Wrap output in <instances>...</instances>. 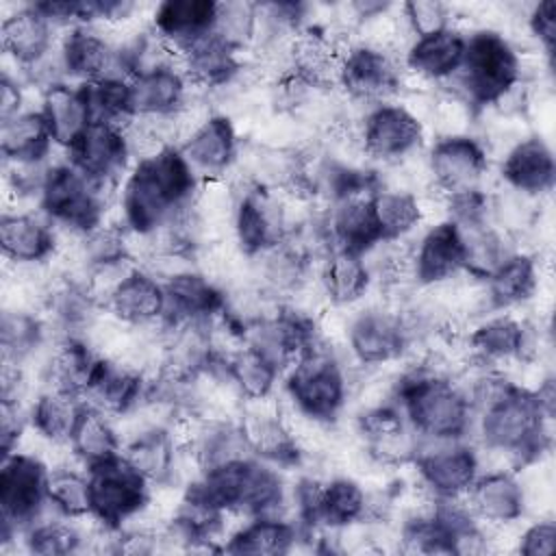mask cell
Wrapping results in <instances>:
<instances>
[{"label":"cell","mask_w":556,"mask_h":556,"mask_svg":"<svg viewBox=\"0 0 556 556\" xmlns=\"http://www.w3.org/2000/svg\"><path fill=\"white\" fill-rule=\"evenodd\" d=\"M371 213L380 241L389 243L402 241L421 226L426 217V204L415 191L380 185L371 193Z\"/></svg>","instance_id":"obj_40"},{"label":"cell","mask_w":556,"mask_h":556,"mask_svg":"<svg viewBox=\"0 0 556 556\" xmlns=\"http://www.w3.org/2000/svg\"><path fill=\"white\" fill-rule=\"evenodd\" d=\"M536 328L510 313H491L480 317L465 334V348L473 363L495 367L502 363L539 361Z\"/></svg>","instance_id":"obj_11"},{"label":"cell","mask_w":556,"mask_h":556,"mask_svg":"<svg viewBox=\"0 0 556 556\" xmlns=\"http://www.w3.org/2000/svg\"><path fill=\"white\" fill-rule=\"evenodd\" d=\"M119 215L122 226L148 239L182 215L200 187V176L176 146L132 163L122 180Z\"/></svg>","instance_id":"obj_2"},{"label":"cell","mask_w":556,"mask_h":556,"mask_svg":"<svg viewBox=\"0 0 556 556\" xmlns=\"http://www.w3.org/2000/svg\"><path fill=\"white\" fill-rule=\"evenodd\" d=\"M473 424L484 450L510 458L521 469L541 460L552 447V419L532 389L495 374L473 404Z\"/></svg>","instance_id":"obj_1"},{"label":"cell","mask_w":556,"mask_h":556,"mask_svg":"<svg viewBox=\"0 0 556 556\" xmlns=\"http://www.w3.org/2000/svg\"><path fill=\"white\" fill-rule=\"evenodd\" d=\"M191 89L180 63L135 74L128 78L132 117H169L187 104Z\"/></svg>","instance_id":"obj_26"},{"label":"cell","mask_w":556,"mask_h":556,"mask_svg":"<svg viewBox=\"0 0 556 556\" xmlns=\"http://www.w3.org/2000/svg\"><path fill=\"white\" fill-rule=\"evenodd\" d=\"M46 337L43 321L28 308H4L0 324L2 361L24 363L35 354Z\"/></svg>","instance_id":"obj_45"},{"label":"cell","mask_w":556,"mask_h":556,"mask_svg":"<svg viewBox=\"0 0 556 556\" xmlns=\"http://www.w3.org/2000/svg\"><path fill=\"white\" fill-rule=\"evenodd\" d=\"M67 447L72 458L87 469L117 456L122 452V439L111 415L85 404Z\"/></svg>","instance_id":"obj_43"},{"label":"cell","mask_w":556,"mask_h":556,"mask_svg":"<svg viewBox=\"0 0 556 556\" xmlns=\"http://www.w3.org/2000/svg\"><path fill=\"white\" fill-rule=\"evenodd\" d=\"M104 311L130 328L156 326L165 319L163 282L146 267L135 265L115 287Z\"/></svg>","instance_id":"obj_27"},{"label":"cell","mask_w":556,"mask_h":556,"mask_svg":"<svg viewBox=\"0 0 556 556\" xmlns=\"http://www.w3.org/2000/svg\"><path fill=\"white\" fill-rule=\"evenodd\" d=\"M285 393L293 410L328 426L348 402V376L332 350L317 341L287 367Z\"/></svg>","instance_id":"obj_5"},{"label":"cell","mask_w":556,"mask_h":556,"mask_svg":"<svg viewBox=\"0 0 556 556\" xmlns=\"http://www.w3.org/2000/svg\"><path fill=\"white\" fill-rule=\"evenodd\" d=\"M345 341L358 365L380 367L397 361L408 350L413 334L400 311L389 306H369L348 321Z\"/></svg>","instance_id":"obj_15"},{"label":"cell","mask_w":556,"mask_h":556,"mask_svg":"<svg viewBox=\"0 0 556 556\" xmlns=\"http://www.w3.org/2000/svg\"><path fill=\"white\" fill-rule=\"evenodd\" d=\"M426 122L404 102H380L367 109L361 130V152L387 165L402 163L419 154L426 146Z\"/></svg>","instance_id":"obj_9"},{"label":"cell","mask_w":556,"mask_h":556,"mask_svg":"<svg viewBox=\"0 0 556 556\" xmlns=\"http://www.w3.org/2000/svg\"><path fill=\"white\" fill-rule=\"evenodd\" d=\"M237 424L252 456L271 465H295L302 447L298 445L287 417L271 397L241 402Z\"/></svg>","instance_id":"obj_16"},{"label":"cell","mask_w":556,"mask_h":556,"mask_svg":"<svg viewBox=\"0 0 556 556\" xmlns=\"http://www.w3.org/2000/svg\"><path fill=\"white\" fill-rule=\"evenodd\" d=\"M115 189L91 182L70 161L48 167L41 191L39 208L54 226L70 235H87L104 224L106 206Z\"/></svg>","instance_id":"obj_6"},{"label":"cell","mask_w":556,"mask_h":556,"mask_svg":"<svg viewBox=\"0 0 556 556\" xmlns=\"http://www.w3.org/2000/svg\"><path fill=\"white\" fill-rule=\"evenodd\" d=\"M217 365L241 397V402L271 397L282 374V369L267 354L250 343H241L228 352H219Z\"/></svg>","instance_id":"obj_35"},{"label":"cell","mask_w":556,"mask_h":556,"mask_svg":"<svg viewBox=\"0 0 556 556\" xmlns=\"http://www.w3.org/2000/svg\"><path fill=\"white\" fill-rule=\"evenodd\" d=\"M65 152L80 174L109 189H117L135 163L126 130L104 122H91Z\"/></svg>","instance_id":"obj_14"},{"label":"cell","mask_w":556,"mask_h":556,"mask_svg":"<svg viewBox=\"0 0 556 556\" xmlns=\"http://www.w3.org/2000/svg\"><path fill=\"white\" fill-rule=\"evenodd\" d=\"M410 463L424 491L439 500L465 497L480 473V456L465 439L419 441Z\"/></svg>","instance_id":"obj_12"},{"label":"cell","mask_w":556,"mask_h":556,"mask_svg":"<svg viewBox=\"0 0 556 556\" xmlns=\"http://www.w3.org/2000/svg\"><path fill=\"white\" fill-rule=\"evenodd\" d=\"M91 491V519L119 530L137 519L150 504V484L130 467L122 452L87 467Z\"/></svg>","instance_id":"obj_8"},{"label":"cell","mask_w":556,"mask_h":556,"mask_svg":"<svg viewBox=\"0 0 556 556\" xmlns=\"http://www.w3.org/2000/svg\"><path fill=\"white\" fill-rule=\"evenodd\" d=\"M41 115L48 124L54 146L67 150L74 139L91 124L80 85L67 80L54 83L41 91Z\"/></svg>","instance_id":"obj_38"},{"label":"cell","mask_w":556,"mask_h":556,"mask_svg":"<svg viewBox=\"0 0 556 556\" xmlns=\"http://www.w3.org/2000/svg\"><path fill=\"white\" fill-rule=\"evenodd\" d=\"M465 502L478 521L486 526H510L526 513L528 497L526 486L519 482L513 469H491L478 473Z\"/></svg>","instance_id":"obj_25"},{"label":"cell","mask_w":556,"mask_h":556,"mask_svg":"<svg viewBox=\"0 0 556 556\" xmlns=\"http://www.w3.org/2000/svg\"><path fill=\"white\" fill-rule=\"evenodd\" d=\"M239 148L241 141L235 122L219 111H215L185 143L178 146L200 180L226 178V174L237 165Z\"/></svg>","instance_id":"obj_23"},{"label":"cell","mask_w":556,"mask_h":556,"mask_svg":"<svg viewBox=\"0 0 556 556\" xmlns=\"http://www.w3.org/2000/svg\"><path fill=\"white\" fill-rule=\"evenodd\" d=\"M165 289V324L213 321L226 311L228 291L198 267L161 280Z\"/></svg>","instance_id":"obj_20"},{"label":"cell","mask_w":556,"mask_h":556,"mask_svg":"<svg viewBox=\"0 0 556 556\" xmlns=\"http://www.w3.org/2000/svg\"><path fill=\"white\" fill-rule=\"evenodd\" d=\"M213 35L235 48L248 52L258 37V4L252 2H217Z\"/></svg>","instance_id":"obj_47"},{"label":"cell","mask_w":556,"mask_h":556,"mask_svg":"<svg viewBox=\"0 0 556 556\" xmlns=\"http://www.w3.org/2000/svg\"><path fill=\"white\" fill-rule=\"evenodd\" d=\"M52 146L54 141L41 111H22L0 126L4 163H46Z\"/></svg>","instance_id":"obj_42"},{"label":"cell","mask_w":556,"mask_h":556,"mask_svg":"<svg viewBox=\"0 0 556 556\" xmlns=\"http://www.w3.org/2000/svg\"><path fill=\"white\" fill-rule=\"evenodd\" d=\"M369 515V495L361 482L350 476H334L319 484L311 530H341L352 523H363Z\"/></svg>","instance_id":"obj_36"},{"label":"cell","mask_w":556,"mask_h":556,"mask_svg":"<svg viewBox=\"0 0 556 556\" xmlns=\"http://www.w3.org/2000/svg\"><path fill=\"white\" fill-rule=\"evenodd\" d=\"M426 165L430 174V191L441 198L478 191L489 172L486 143L473 135L437 137L428 152Z\"/></svg>","instance_id":"obj_10"},{"label":"cell","mask_w":556,"mask_h":556,"mask_svg":"<svg viewBox=\"0 0 556 556\" xmlns=\"http://www.w3.org/2000/svg\"><path fill=\"white\" fill-rule=\"evenodd\" d=\"M410 271L417 287H437L465 274V239L450 217L432 224L410 252Z\"/></svg>","instance_id":"obj_19"},{"label":"cell","mask_w":556,"mask_h":556,"mask_svg":"<svg viewBox=\"0 0 556 556\" xmlns=\"http://www.w3.org/2000/svg\"><path fill=\"white\" fill-rule=\"evenodd\" d=\"M523 80V56L517 46L495 28H478L467 35L465 56L447 89L467 100L478 113L493 106L506 91Z\"/></svg>","instance_id":"obj_4"},{"label":"cell","mask_w":556,"mask_h":556,"mask_svg":"<svg viewBox=\"0 0 556 556\" xmlns=\"http://www.w3.org/2000/svg\"><path fill=\"white\" fill-rule=\"evenodd\" d=\"M180 67L193 89H226L245 70L241 52L208 35L180 54Z\"/></svg>","instance_id":"obj_34"},{"label":"cell","mask_w":556,"mask_h":556,"mask_svg":"<svg viewBox=\"0 0 556 556\" xmlns=\"http://www.w3.org/2000/svg\"><path fill=\"white\" fill-rule=\"evenodd\" d=\"M0 248L13 265H43L59 250L54 224L26 211L0 217Z\"/></svg>","instance_id":"obj_29"},{"label":"cell","mask_w":556,"mask_h":556,"mask_svg":"<svg viewBox=\"0 0 556 556\" xmlns=\"http://www.w3.org/2000/svg\"><path fill=\"white\" fill-rule=\"evenodd\" d=\"M391 395L419 441H458L473 428V406L463 387L428 363L400 376Z\"/></svg>","instance_id":"obj_3"},{"label":"cell","mask_w":556,"mask_h":556,"mask_svg":"<svg viewBox=\"0 0 556 556\" xmlns=\"http://www.w3.org/2000/svg\"><path fill=\"white\" fill-rule=\"evenodd\" d=\"M74 519H39L24 530V547L30 554L65 556L85 547V532L72 523Z\"/></svg>","instance_id":"obj_46"},{"label":"cell","mask_w":556,"mask_h":556,"mask_svg":"<svg viewBox=\"0 0 556 556\" xmlns=\"http://www.w3.org/2000/svg\"><path fill=\"white\" fill-rule=\"evenodd\" d=\"M54 24L35 7L15 9L2 20L0 39L4 52L24 70L43 61L54 46Z\"/></svg>","instance_id":"obj_33"},{"label":"cell","mask_w":556,"mask_h":556,"mask_svg":"<svg viewBox=\"0 0 556 556\" xmlns=\"http://www.w3.org/2000/svg\"><path fill=\"white\" fill-rule=\"evenodd\" d=\"M376 189L332 200V208L326 219V235L332 250H345L363 256L374 245L382 243L371 213V193Z\"/></svg>","instance_id":"obj_31"},{"label":"cell","mask_w":556,"mask_h":556,"mask_svg":"<svg viewBox=\"0 0 556 556\" xmlns=\"http://www.w3.org/2000/svg\"><path fill=\"white\" fill-rule=\"evenodd\" d=\"M85 404L78 393L48 387L28 408L30 428L50 445H67Z\"/></svg>","instance_id":"obj_41"},{"label":"cell","mask_w":556,"mask_h":556,"mask_svg":"<svg viewBox=\"0 0 556 556\" xmlns=\"http://www.w3.org/2000/svg\"><path fill=\"white\" fill-rule=\"evenodd\" d=\"M48 473L50 467L35 452L15 450L2 458V545L41 519L48 506Z\"/></svg>","instance_id":"obj_7"},{"label":"cell","mask_w":556,"mask_h":556,"mask_svg":"<svg viewBox=\"0 0 556 556\" xmlns=\"http://www.w3.org/2000/svg\"><path fill=\"white\" fill-rule=\"evenodd\" d=\"M526 26H528L530 35L536 39L547 65L552 67L554 48H556V2L543 0V2L532 4L526 15Z\"/></svg>","instance_id":"obj_49"},{"label":"cell","mask_w":556,"mask_h":556,"mask_svg":"<svg viewBox=\"0 0 556 556\" xmlns=\"http://www.w3.org/2000/svg\"><path fill=\"white\" fill-rule=\"evenodd\" d=\"M500 178L504 187L541 200L554 189L556 161L552 146L541 135L517 139L502 159Z\"/></svg>","instance_id":"obj_22"},{"label":"cell","mask_w":556,"mask_h":556,"mask_svg":"<svg viewBox=\"0 0 556 556\" xmlns=\"http://www.w3.org/2000/svg\"><path fill=\"white\" fill-rule=\"evenodd\" d=\"M345 43L326 28L302 26L287 41L289 72L313 89L330 91L339 87V70Z\"/></svg>","instance_id":"obj_18"},{"label":"cell","mask_w":556,"mask_h":556,"mask_svg":"<svg viewBox=\"0 0 556 556\" xmlns=\"http://www.w3.org/2000/svg\"><path fill=\"white\" fill-rule=\"evenodd\" d=\"M24 109V89L17 83V78L2 74L0 80V122H7L15 115H20Z\"/></svg>","instance_id":"obj_51"},{"label":"cell","mask_w":556,"mask_h":556,"mask_svg":"<svg viewBox=\"0 0 556 556\" xmlns=\"http://www.w3.org/2000/svg\"><path fill=\"white\" fill-rule=\"evenodd\" d=\"M150 376L111 356H98L83 389V400L111 415L126 417L139 408L148 393Z\"/></svg>","instance_id":"obj_17"},{"label":"cell","mask_w":556,"mask_h":556,"mask_svg":"<svg viewBox=\"0 0 556 556\" xmlns=\"http://www.w3.org/2000/svg\"><path fill=\"white\" fill-rule=\"evenodd\" d=\"M300 532V523L280 515H258L232 530L222 549L228 554H287L298 543Z\"/></svg>","instance_id":"obj_39"},{"label":"cell","mask_w":556,"mask_h":556,"mask_svg":"<svg viewBox=\"0 0 556 556\" xmlns=\"http://www.w3.org/2000/svg\"><path fill=\"white\" fill-rule=\"evenodd\" d=\"M404 28L410 33L413 39L428 37L450 28V7L439 0H410L397 7Z\"/></svg>","instance_id":"obj_48"},{"label":"cell","mask_w":556,"mask_h":556,"mask_svg":"<svg viewBox=\"0 0 556 556\" xmlns=\"http://www.w3.org/2000/svg\"><path fill=\"white\" fill-rule=\"evenodd\" d=\"M48 506L67 519L91 517V491L87 469L72 465L50 467L48 473Z\"/></svg>","instance_id":"obj_44"},{"label":"cell","mask_w":556,"mask_h":556,"mask_svg":"<svg viewBox=\"0 0 556 556\" xmlns=\"http://www.w3.org/2000/svg\"><path fill=\"white\" fill-rule=\"evenodd\" d=\"M491 311H508L536 295L541 289V261L536 254L513 250L484 278Z\"/></svg>","instance_id":"obj_32"},{"label":"cell","mask_w":556,"mask_h":556,"mask_svg":"<svg viewBox=\"0 0 556 556\" xmlns=\"http://www.w3.org/2000/svg\"><path fill=\"white\" fill-rule=\"evenodd\" d=\"M404 74L393 52L354 41L345 48L339 70V87L354 102L380 104L389 102L395 93L402 91Z\"/></svg>","instance_id":"obj_13"},{"label":"cell","mask_w":556,"mask_h":556,"mask_svg":"<svg viewBox=\"0 0 556 556\" xmlns=\"http://www.w3.org/2000/svg\"><path fill=\"white\" fill-rule=\"evenodd\" d=\"M515 549L523 556H549L556 549L554 519H536L526 526L515 541Z\"/></svg>","instance_id":"obj_50"},{"label":"cell","mask_w":556,"mask_h":556,"mask_svg":"<svg viewBox=\"0 0 556 556\" xmlns=\"http://www.w3.org/2000/svg\"><path fill=\"white\" fill-rule=\"evenodd\" d=\"M122 456L150 486H172L180 476L182 447L172 424H154L135 432L122 445Z\"/></svg>","instance_id":"obj_24"},{"label":"cell","mask_w":556,"mask_h":556,"mask_svg":"<svg viewBox=\"0 0 556 556\" xmlns=\"http://www.w3.org/2000/svg\"><path fill=\"white\" fill-rule=\"evenodd\" d=\"M217 2L165 0L154 7L152 30L180 56L198 41L213 35Z\"/></svg>","instance_id":"obj_28"},{"label":"cell","mask_w":556,"mask_h":556,"mask_svg":"<svg viewBox=\"0 0 556 556\" xmlns=\"http://www.w3.org/2000/svg\"><path fill=\"white\" fill-rule=\"evenodd\" d=\"M465 43L467 35L450 26L441 33L413 39L404 50L402 63L410 76H417L424 83L443 85L458 74Z\"/></svg>","instance_id":"obj_30"},{"label":"cell","mask_w":556,"mask_h":556,"mask_svg":"<svg viewBox=\"0 0 556 556\" xmlns=\"http://www.w3.org/2000/svg\"><path fill=\"white\" fill-rule=\"evenodd\" d=\"M65 78L76 85L122 76L117 46L96 26H72L59 46Z\"/></svg>","instance_id":"obj_21"},{"label":"cell","mask_w":556,"mask_h":556,"mask_svg":"<svg viewBox=\"0 0 556 556\" xmlns=\"http://www.w3.org/2000/svg\"><path fill=\"white\" fill-rule=\"evenodd\" d=\"M371 280V271L361 254L330 250L321 261L317 285L328 304L343 308L358 304L367 295Z\"/></svg>","instance_id":"obj_37"}]
</instances>
